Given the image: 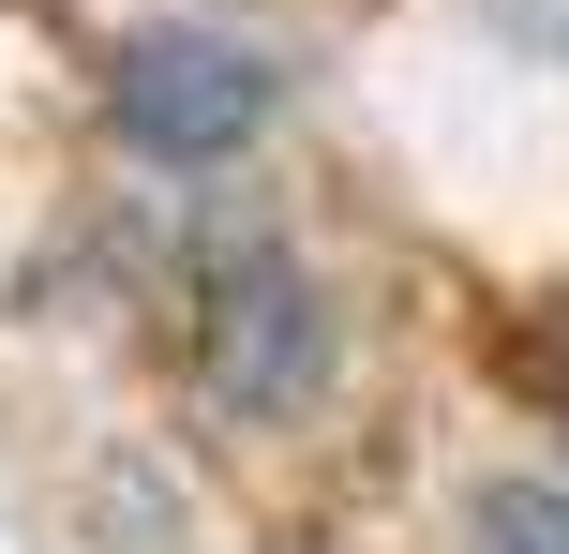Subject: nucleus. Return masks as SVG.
I'll return each mask as SVG.
<instances>
[{
  "label": "nucleus",
  "instance_id": "f03ea898",
  "mask_svg": "<svg viewBox=\"0 0 569 554\" xmlns=\"http://www.w3.org/2000/svg\"><path fill=\"white\" fill-rule=\"evenodd\" d=\"M315 375H330V300H315V270L270 255V240L210 255V285H196V390L226 420H300Z\"/></svg>",
  "mask_w": 569,
  "mask_h": 554
},
{
  "label": "nucleus",
  "instance_id": "7ed1b4c3",
  "mask_svg": "<svg viewBox=\"0 0 569 554\" xmlns=\"http://www.w3.org/2000/svg\"><path fill=\"white\" fill-rule=\"evenodd\" d=\"M465 554H569V480H495L465 510Z\"/></svg>",
  "mask_w": 569,
  "mask_h": 554
},
{
  "label": "nucleus",
  "instance_id": "f257e3e1",
  "mask_svg": "<svg viewBox=\"0 0 569 554\" xmlns=\"http://www.w3.org/2000/svg\"><path fill=\"white\" fill-rule=\"evenodd\" d=\"M106 105H120V135H136L150 165H226V150H256V135H270L284 75H270V46H256V30L166 16V30H136V46H120Z\"/></svg>",
  "mask_w": 569,
  "mask_h": 554
}]
</instances>
